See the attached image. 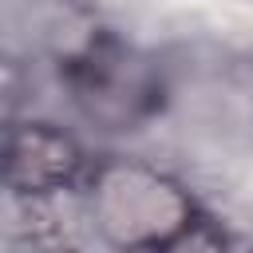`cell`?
<instances>
[{
    "mask_svg": "<svg viewBox=\"0 0 253 253\" xmlns=\"http://www.w3.org/2000/svg\"><path fill=\"white\" fill-rule=\"evenodd\" d=\"M87 213L119 249H178L202 225L198 202L182 182L130 158H111L91 174Z\"/></svg>",
    "mask_w": 253,
    "mask_h": 253,
    "instance_id": "6da1fadb",
    "label": "cell"
},
{
    "mask_svg": "<svg viewBox=\"0 0 253 253\" xmlns=\"http://www.w3.org/2000/svg\"><path fill=\"white\" fill-rule=\"evenodd\" d=\"M95 36L91 16L75 0H0V47L12 55L71 59Z\"/></svg>",
    "mask_w": 253,
    "mask_h": 253,
    "instance_id": "277c9868",
    "label": "cell"
},
{
    "mask_svg": "<svg viewBox=\"0 0 253 253\" xmlns=\"http://www.w3.org/2000/svg\"><path fill=\"white\" fill-rule=\"evenodd\" d=\"M63 83L75 111L107 134L138 130L158 115L166 83L150 55L95 32L71 59H63Z\"/></svg>",
    "mask_w": 253,
    "mask_h": 253,
    "instance_id": "7a4b0ae2",
    "label": "cell"
},
{
    "mask_svg": "<svg viewBox=\"0 0 253 253\" xmlns=\"http://www.w3.org/2000/svg\"><path fill=\"white\" fill-rule=\"evenodd\" d=\"M83 174V146L71 130L20 119L0 130V186L24 198H47L75 186Z\"/></svg>",
    "mask_w": 253,
    "mask_h": 253,
    "instance_id": "3957f363",
    "label": "cell"
}]
</instances>
